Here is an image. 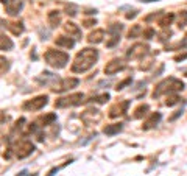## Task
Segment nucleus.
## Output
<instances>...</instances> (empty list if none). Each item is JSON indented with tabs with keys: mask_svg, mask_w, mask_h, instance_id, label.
Listing matches in <instances>:
<instances>
[{
	"mask_svg": "<svg viewBox=\"0 0 187 176\" xmlns=\"http://www.w3.org/2000/svg\"><path fill=\"white\" fill-rule=\"evenodd\" d=\"M98 59V52L95 48H84L77 55L75 63L72 64V72L75 73H83V72L89 70L90 67L97 63Z\"/></svg>",
	"mask_w": 187,
	"mask_h": 176,
	"instance_id": "obj_1",
	"label": "nucleus"
},
{
	"mask_svg": "<svg viewBox=\"0 0 187 176\" xmlns=\"http://www.w3.org/2000/svg\"><path fill=\"white\" fill-rule=\"evenodd\" d=\"M182 89H184V83H182L181 80H178V78L170 76V78L162 80V81L154 87V90H153V98L161 97L162 94H167V92H169V94H171V92H179V90H182Z\"/></svg>",
	"mask_w": 187,
	"mask_h": 176,
	"instance_id": "obj_2",
	"label": "nucleus"
},
{
	"mask_svg": "<svg viewBox=\"0 0 187 176\" xmlns=\"http://www.w3.org/2000/svg\"><path fill=\"white\" fill-rule=\"evenodd\" d=\"M45 61H47L48 66L55 67V69H63L67 66L69 63V55L66 52H59V50H53V48H48L44 55Z\"/></svg>",
	"mask_w": 187,
	"mask_h": 176,
	"instance_id": "obj_3",
	"label": "nucleus"
},
{
	"mask_svg": "<svg viewBox=\"0 0 187 176\" xmlns=\"http://www.w3.org/2000/svg\"><path fill=\"white\" fill-rule=\"evenodd\" d=\"M83 100H84V95L83 94H72V95H67V97H63V98H58L55 103L56 108H69V106H78L81 105Z\"/></svg>",
	"mask_w": 187,
	"mask_h": 176,
	"instance_id": "obj_4",
	"label": "nucleus"
},
{
	"mask_svg": "<svg viewBox=\"0 0 187 176\" xmlns=\"http://www.w3.org/2000/svg\"><path fill=\"white\" fill-rule=\"evenodd\" d=\"M14 151H16V156L19 159H24L34 151V143H31V140H28V139H22V140H19Z\"/></svg>",
	"mask_w": 187,
	"mask_h": 176,
	"instance_id": "obj_5",
	"label": "nucleus"
},
{
	"mask_svg": "<svg viewBox=\"0 0 187 176\" xmlns=\"http://www.w3.org/2000/svg\"><path fill=\"white\" fill-rule=\"evenodd\" d=\"M47 103H48V97H47V95H39V97L33 98V100L25 101L22 108H24L25 111H39V109H42Z\"/></svg>",
	"mask_w": 187,
	"mask_h": 176,
	"instance_id": "obj_6",
	"label": "nucleus"
},
{
	"mask_svg": "<svg viewBox=\"0 0 187 176\" xmlns=\"http://www.w3.org/2000/svg\"><path fill=\"white\" fill-rule=\"evenodd\" d=\"M148 50H150V48H148V45L137 42V44H134L131 48H128L126 56H128L129 59H140V58H143V56L147 55Z\"/></svg>",
	"mask_w": 187,
	"mask_h": 176,
	"instance_id": "obj_7",
	"label": "nucleus"
},
{
	"mask_svg": "<svg viewBox=\"0 0 187 176\" xmlns=\"http://www.w3.org/2000/svg\"><path fill=\"white\" fill-rule=\"evenodd\" d=\"M78 84H80L78 78H64L58 84H55L52 89H53V92H66V90H70L73 87H77Z\"/></svg>",
	"mask_w": 187,
	"mask_h": 176,
	"instance_id": "obj_8",
	"label": "nucleus"
},
{
	"mask_svg": "<svg viewBox=\"0 0 187 176\" xmlns=\"http://www.w3.org/2000/svg\"><path fill=\"white\" fill-rule=\"evenodd\" d=\"M101 118V112L98 109L95 108H90V109H86L84 112L81 114V120L84 122V123H94V122H98Z\"/></svg>",
	"mask_w": 187,
	"mask_h": 176,
	"instance_id": "obj_9",
	"label": "nucleus"
},
{
	"mask_svg": "<svg viewBox=\"0 0 187 176\" xmlns=\"http://www.w3.org/2000/svg\"><path fill=\"white\" fill-rule=\"evenodd\" d=\"M128 106H129V101H128V100H126V101H122V103H116L114 106H111L108 116H109L111 118H116V117H119V116H123V114L126 112Z\"/></svg>",
	"mask_w": 187,
	"mask_h": 176,
	"instance_id": "obj_10",
	"label": "nucleus"
},
{
	"mask_svg": "<svg viewBox=\"0 0 187 176\" xmlns=\"http://www.w3.org/2000/svg\"><path fill=\"white\" fill-rule=\"evenodd\" d=\"M125 69V63L122 59H112V61H109L108 64L105 66V73L106 75H114V73H117L119 70H123Z\"/></svg>",
	"mask_w": 187,
	"mask_h": 176,
	"instance_id": "obj_11",
	"label": "nucleus"
},
{
	"mask_svg": "<svg viewBox=\"0 0 187 176\" xmlns=\"http://www.w3.org/2000/svg\"><path fill=\"white\" fill-rule=\"evenodd\" d=\"M22 8H24V2L22 0H8L5 3V10L10 16H17Z\"/></svg>",
	"mask_w": 187,
	"mask_h": 176,
	"instance_id": "obj_12",
	"label": "nucleus"
},
{
	"mask_svg": "<svg viewBox=\"0 0 187 176\" xmlns=\"http://www.w3.org/2000/svg\"><path fill=\"white\" fill-rule=\"evenodd\" d=\"M161 118H162V114H161V112H153L150 117L147 118V120L143 122L142 128H143V129H150V128H154V126L159 123V120H161Z\"/></svg>",
	"mask_w": 187,
	"mask_h": 176,
	"instance_id": "obj_13",
	"label": "nucleus"
},
{
	"mask_svg": "<svg viewBox=\"0 0 187 176\" xmlns=\"http://www.w3.org/2000/svg\"><path fill=\"white\" fill-rule=\"evenodd\" d=\"M64 28H66V31L70 34L73 39H78V37L81 36V30H80V27L77 24H73V22H67V24L64 25Z\"/></svg>",
	"mask_w": 187,
	"mask_h": 176,
	"instance_id": "obj_14",
	"label": "nucleus"
},
{
	"mask_svg": "<svg viewBox=\"0 0 187 176\" xmlns=\"http://www.w3.org/2000/svg\"><path fill=\"white\" fill-rule=\"evenodd\" d=\"M122 129H123V123H112V125H106L103 128V133L106 136H114V134H119Z\"/></svg>",
	"mask_w": 187,
	"mask_h": 176,
	"instance_id": "obj_15",
	"label": "nucleus"
},
{
	"mask_svg": "<svg viewBox=\"0 0 187 176\" xmlns=\"http://www.w3.org/2000/svg\"><path fill=\"white\" fill-rule=\"evenodd\" d=\"M55 44L58 47H64V48H72L75 45V39L72 37H67V36H59L58 39L55 41Z\"/></svg>",
	"mask_w": 187,
	"mask_h": 176,
	"instance_id": "obj_16",
	"label": "nucleus"
},
{
	"mask_svg": "<svg viewBox=\"0 0 187 176\" xmlns=\"http://www.w3.org/2000/svg\"><path fill=\"white\" fill-rule=\"evenodd\" d=\"M103 37H105V31L103 30H95L89 34V37H87V41L90 42V44H100L103 41Z\"/></svg>",
	"mask_w": 187,
	"mask_h": 176,
	"instance_id": "obj_17",
	"label": "nucleus"
},
{
	"mask_svg": "<svg viewBox=\"0 0 187 176\" xmlns=\"http://www.w3.org/2000/svg\"><path fill=\"white\" fill-rule=\"evenodd\" d=\"M13 47H14L13 41L10 37H6L5 34L0 33V50H11Z\"/></svg>",
	"mask_w": 187,
	"mask_h": 176,
	"instance_id": "obj_18",
	"label": "nucleus"
},
{
	"mask_svg": "<svg viewBox=\"0 0 187 176\" xmlns=\"http://www.w3.org/2000/svg\"><path fill=\"white\" fill-rule=\"evenodd\" d=\"M8 30L14 36H19L24 33V25H22V22H13V24H8Z\"/></svg>",
	"mask_w": 187,
	"mask_h": 176,
	"instance_id": "obj_19",
	"label": "nucleus"
},
{
	"mask_svg": "<svg viewBox=\"0 0 187 176\" xmlns=\"http://www.w3.org/2000/svg\"><path fill=\"white\" fill-rule=\"evenodd\" d=\"M173 20H175V14H173V13L164 14V16H162V19H161V20H159V25H161L162 28H167V27H169V25H170Z\"/></svg>",
	"mask_w": 187,
	"mask_h": 176,
	"instance_id": "obj_20",
	"label": "nucleus"
},
{
	"mask_svg": "<svg viewBox=\"0 0 187 176\" xmlns=\"http://www.w3.org/2000/svg\"><path fill=\"white\" fill-rule=\"evenodd\" d=\"M59 20H61L59 11H52V13H48V22H50L52 27H56L59 24Z\"/></svg>",
	"mask_w": 187,
	"mask_h": 176,
	"instance_id": "obj_21",
	"label": "nucleus"
},
{
	"mask_svg": "<svg viewBox=\"0 0 187 176\" xmlns=\"http://www.w3.org/2000/svg\"><path fill=\"white\" fill-rule=\"evenodd\" d=\"M143 31V28L140 25H133L131 27V30H129V33H128V37L129 39H134V37H139L140 34H142Z\"/></svg>",
	"mask_w": 187,
	"mask_h": 176,
	"instance_id": "obj_22",
	"label": "nucleus"
},
{
	"mask_svg": "<svg viewBox=\"0 0 187 176\" xmlns=\"http://www.w3.org/2000/svg\"><path fill=\"white\" fill-rule=\"evenodd\" d=\"M148 109H150V108H148V105H140L139 108L134 111V116H133V117H134V118H142L143 116H147Z\"/></svg>",
	"mask_w": 187,
	"mask_h": 176,
	"instance_id": "obj_23",
	"label": "nucleus"
},
{
	"mask_svg": "<svg viewBox=\"0 0 187 176\" xmlns=\"http://www.w3.org/2000/svg\"><path fill=\"white\" fill-rule=\"evenodd\" d=\"M178 28L179 30H182V28H186V25H187V11H181L179 13V16H178Z\"/></svg>",
	"mask_w": 187,
	"mask_h": 176,
	"instance_id": "obj_24",
	"label": "nucleus"
},
{
	"mask_svg": "<svg viewBox=\"0 0 187 176\" xmlns=\"http://www.w3.org/2000/svg\"><path fill=\"white\" fill-rule=\"evenodd\" d=\"M55 120H56V114H48L45 117H41L36 123H42L41 126H44V125H52V122H55Z\"/></svg>",
	"mask_w": 187,
	"mask_h": 176,
	"instance_id": "obj_25",
	"label": "nucleus"
},
{
	"mask_svg": "<svg viewBox=\"0 0 187 176\" xmlns=\"http://www.w3.org/2000/svg\"><path fill=\"white\" fill-rule=\"evenodd\" d=\"M179 100H181V98H179V95L171 92V94H169V97H167L165 105H167V106H175V105H176V103H178Z\"/></svg>",
	"mask_w": 187,
	"mask_h": 176,
	"instance_id": "obj_26",
	"label": "nucleus"
},
{
	"mask_svg": "<svg viewBox=\"0 0 187 176\" xmlns=\"http://www.w3.org/2000/svg\"><path fill=\"white\" fill-rule=\"evenodd\" d=\"M108 100H109V94H101V95L90 98V101H95V103H106Z\"/></svg>",
	"mask_w": 187,
	"mask_h": 176,
	"instance_id": "obj_27",
	"label": "nucleus"
},
{
	"mask_svg": "<svg viewBox=\"0 0 187 176\" xmlns=\"http://www.w3.org/2000/svg\"><path fill=\"white\" fill-rule=\"evenodd\" d=\"M120 41V34H111V41H106V47H114Z\"/></svg>",
	"mask_w": 187,
	"mask_h": 176,
	"instance_id": "obj_28",
	"label": "nucleus"
},
{
	"mask_svg": "<svg viewBox=\"0 0 187 176\" xmlns=\"http://www.w3.org/2000/svg\"><path fill=\"white\" fill-rule=\"evenodd\" d=\"M10 67L8 61H6V58H3V56H0V73H3V72H6Z\"/></svg>",
	"mask_w": 187,
	"mask_h": 176,
	"instance_id": "obj_29",
	"label": "nucleus"
},
{
	"mask_svg": "<svg viewBox=\"0 0 187 176\" xmlns=\"http://www.w3.org/2000/svg\"><path fill=\"white\" fill-rule=\"evenodd\" d=\"M131 81H133V78H131V76H128V78H125L122 83H119V84H117L116 90H122V89H125V87H126V86H128V84L131 83Z\"/></svg>",
	"mask_w": 187,
	"mask_h": 176,
	"instance_id": "obj_30",
	"label": "nucleus"
},
{
	"mask_svg": "<svg viewBox=\"0 0 187 176\" xmlns=\"http://www.w3.org/2000/svg\"><path fill=\"white\" fill-rule=\"evenodd\" d=\"M154 34H156V33H154V30H153V28H145L143 31H142V36L145 37V39H151V37H153Z\"/></svg>",
	"mask_w": 187,
	"mask_h": 176,
	"instance_id": "obj_31",
	"label": "nucleus"
},
{
	"mask_svg": "<svg viewBox=\"0 0 187 176\" xmlns=\"http://www.w3.org/2000/svg\"><path fill=\"white\" fill-rule=\"evenodd\" d=\"M70 162H73V160H69V162H66V164H64V165H67V164H70ZM64 165H61V167H55V168H52V170H50V173H48L47 176H55L56 173H58V171L61 170V168H63Z\"/></svg>",
	"mask_w": 187,
	"mask_h": 176,
	"instance_id": "obj_32",
	"label": "nucleus"
},
{
	"mask_svg": "<svg viewBox=\"0 0 187 176\" xmlns=\"http://www.w3.org/2000/svg\"><path fill=\"white\" fill-rule=\"evenodd\" d=\"M176 47H178V48H184V47H187V34L184 36V39H182L181 42H178Z\"/></svg>",
	"mask_w": 187,
	"mask_h": 176,
	"instance_id": "obj_33",
	"label": "nucleus"
},
{
	"mask_svg": "<svg viewBox=\"0 0 187 176\" xmlns=\"http://www.w3.org/2000/svg\"><path fill=\"white\" fill-rule=\"evenodd\" d=\"M181 114H182V109H179V111H175V114H173V116H170V118H169V120H170V122L176 120V118H178L179 116H181Z\"/></svg>",
	"mask_w": 187,
	"mask_h": 176,
	"instance_id": "obj_34",
	"label": "nucleus"
},
{
	"mask_svg": "<svg viewBox=\"0 0 187 176\" xmlns=\"http://www.w3.org/2000/svg\"><path fill=\"white\" fill-rule=\"evenodd\" d=\"M184 59H187V53H182V55L175 56V61H176V63H179V61H184Z\"/></svg>",
	"mask_w": 187,
	"mask_h": 176,
	"instance_id": "obj_35",
	"label": "nucleus"
},
{
	"mask_svg": "<svg viewBox=\"0 0 187 176\" xmlns=\"http://www.w3.org/2000/svg\"><path fill=\"white\" fill-rule=\"evenodd\" d=\"M137 13H139V11H136V10L134 11H129V13L126 14V19H134L137 16Z\"/></svg>",
	"mask_w": 187,
	"mask_h": 176,
	"instance_id": "obj_36",
	"label": "nucleus"
},
{
	"mask_svg": "<svg viewBox=\"0 0 187 176\" xmlns=\"http://www.w3.org/2000/svg\"><path fill=\"white\" fill-rule=\"evenodd\" d=\"M170 31H164L162 34H161V37H159V41H167V39H169V37H167V36H170Z\"/></svg>",
	"mask_w": 187,
	"mask_h": 176,
	"instance_id": "obj_37",
	"label": "nucleus"
},
{
	"mask_svg": "<svg viewBox=\"0 0 187 176\" xmlns=\"http://www.w3.org/2000/svg\"><path fill=\"white\" fill-rule=\"evenodd\" d=\"M95 25V20H84V27H92Z\"/></svg>",
	"mask_w": 187,
	"mask_h": 176,
	"instance_id": "obj_38",
	"label": "nucleus"
},
{
	"mask_svg": "<svg viewBox=\"0 0 187 176\" xmlns=\"http://www.w3.org/2000/svg\"><path fill=\"white\" fill-rule=\"evenodd\" d=\"M5 120H6V116H5V114H3V112H0V125H2Z\"/></svg>",
	"mask_w": 187,
	"mask_h": 176,
	"instance_id": "obj_39",
	"label": "nucleus"
},
{
	"mask_svg": "<svg viewBox=\"0 0 187 176\" xmlns=\"http://www.w3.org/2000/svg\"><path fill=\"white\" fill-rule=\"evenodd\" d=\"M142 3H151V2H159V0H140Z\"/></svg>",
	"mask_w": 187,
	"mask_h": 176,
	"instance_id": "obj_40",
	"label": "nucleus"
},
{
	"mask_svg": "<svg viewBox=\"0 0 187 176\" xmlns=\"http://www.w3.org/2000/svg\"><path fill=\"white\" fill-rule=\"evenodd\" d=\"M27 175V170H24V171H20V173H19L17 176H25Z\"/></svg>",
	"mask_w": 187,
	"mask_h": 176,
	"instance_id": "obj_41",
	"label": "nucleus"
}]
</instances>
